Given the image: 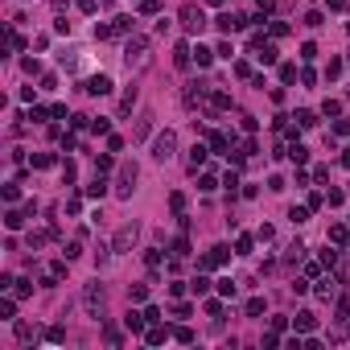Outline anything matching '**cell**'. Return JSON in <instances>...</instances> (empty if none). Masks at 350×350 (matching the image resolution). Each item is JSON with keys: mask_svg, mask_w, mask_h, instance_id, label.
Returning a JSON list of instances; mask_svg holds the SVG:
<instances>
[{"mask_svg": "<svg viewBox=\"0 0 350 350\" xmlns=\"http://www.w3.org/2000/svg\"><path fill=\"white\" fill-rule=\"evenodd\" d=\"M62 177H66V181H74V177H78V169H74V161H66V165H62Z\"/></svg>", "mask_w": 350, "mask_h": 350, "instance_id": "cell-51", "label": "cell"}, {"mask_svg": "<svg viewBox=\"0 0 350 350\" xmlns=\"http://www.w3.org/2000/svg\"><path fill=\"white\" fill-rule=\"evenodd\" d=\"M288 218H293V223L301 227V223H305V218H309V210H305V206H293V210H288Z\"/></svg>", "mask_w": 350, "mask_h": 350, "instance_id": "cell-40", "label": "cell"}, {"mask_svg": "<svg viewBox=\"0 0 350 350\" xmlns=\"http://www.w3.org/2000/svg\"><path fill=\"white\" fill-rule=\"evenodd\" d=\"M124 62H128V70H140L148 62V37H132L124 45Z\"/></svg>", "mask_w": 350, "mask_h": 350, "instance_id": "cell-1", "label": "cell"}, {"mask_svg": "<svg viewBox=\"0 0 350 350\" xmlns=\"http://www.w3.org/2000/svg\"><path fill=\"white\" fill-rule=\"evenodd\" d=\"M173 255H177V260H185V255H190V239H173Z\"/></svg>", "mask_w": 350, "mask_h": 350, "instance_id": "cell-27", "label": "cell"}, {"mask_svg": "<svg viewBox=\"0 0 350 350\" xmlns=\"http://www.w3.org/2000/svg\"><path fill=\"white\" fill-rule=\"evenodd\" d=\"M190 293H194V297H206V293H210V280L202 276V268H198V276L190 280Z\"/></svg>", "mask_w": 350, "mask_h": 350, "instance_id": "cell-12", "label": "cell"}, {"mask_svg": "<svg viewBox=\"0 0 350 350\" xmlns=\"http://www.w3.org/2000/svg\"><path fill=\"white\" fill-rule=\"evenodd\" d=\"M128 297H132V301H144L148 297V284H132V288H128Z\"/></svg>", "mask_w": 350, "mask_h": 350, "instance_id": "cell-45", "label": "cell"}, {"mask_svg": "<svg viewBox=\"0 0 350 350\" xmlns=\"http://www.w3.org/2000/svg\"><path fill=\"white\" fill-rule=\"evenodd\" d=\"M136 235H140V231H136V223L120 227V231H115V239H111V251H128V247L136 243Z\"/></svg>", "mask_w": 350, "mask_h": 350, "instance_id": "cell-4", "label": "cell"}, {"mask_svg": "<svg viewBox=\"0 0 350 350\" xmlns=\"http://www.w3.org/2000/svg\"><path fill=\"white\" fill-rule=\"evenodd\" d=\"M210 4H223V0H210Z\"/></svg>", "mask_w": 350, "mask_h": 350, "instance_id": "cell-60", "label": "cell"}, {"mask_svg": "<svg viewBox=\"0 0 350 350\" xmlns=\"http://www.w3.org/2000/svg\"><path fill=\"white\" fill-rule=\"evenodd\" d=\"M132 107H136V87H128V91H124V99H120V115H128Z\"/></svg>", "mask_w": 350, "mask_h": 350, "instance_id": "cell-20", "label": "cell"}, {"mask_svg": "<svg viewBox=\"0 0 350 350\" xmlns=\"http://www.w3.org/2000/svg\"><path fill=\"white\" fill-rule=\"evenodd\" d=\"M301 58H305V62H309V58H317V45L305 41V45H301Z\"/></svg>", "mask_w": 350, "mask_h": 350, "instance_id": "cell-50", "label": "cell"}, {"mask_svg": "<svg viewBox=\"0 0 350 350\" xmlns=\"http://www.w3.org/2000/svg\"><path fill=\"white\" fill-rule=\"evenodd\" d=\"M144 313H128V317H124V325H128V330H132V334H140V330H144Z\"/></svg>", "mask_w": 350, "mask_h": 350, "instance_id": "cell-16", "label": "cell"}, {"mask_svg": "<svg viewBox=\"0 0 350 350\" xmlns=\"http://www.w3.org/2000/svg\"><path fill=\"white\" fill-rule=\"evenodd\" d=\"M293 325H297L301 334H313V330H317V317H313V313H297V317H293Z\"/></svg>", "mask_w": 350, "mask_h": 350, "instance_id": "cell-11", "label": "cell"}, {"mask_svg": "<svg viewBox=\"0 0 350 350\" xmlns=\"http://www.w3.org/2000/svg\"><path fill=\"white\" fill-rule=\"evenodd\" d=\"M255 50H260V54H255V58H260V62H268V66L276 62V45H272V41H260V45H255Z\"/></svg>", "mask_w": 350, "mask_h": 350, "instance_id": "cell-14", "label": "cell"}, {"mask_svg": "<svg viewBox=\"0 0 350 350\" xmlns=\"http://www.w3.org/2000/svg\"><path fill=\"white\" fill-rule=\"evenodd\" d=\"M338 111H342V103H338V99H325L321 103V115H338Z\"/></svg>", "mask_w": 350, "mask_h": 350, "instance_id": "cell-44", "label": "cell"}, {"mask_svg": "<svg viewBox=\"0 0 350 350\" xmlns=\"http://www.w3.org/2000/svg\"><path fill=\"white\" fill-rule=\"evenodd\" d=\"M214 25H218V33H239V29H243V17H239V13H218Z\"/></svg>", "mask_w": 350, "mask_h": 350, "instance_id": "cell-7", "label": "cell"}, {"mask_svg": "<svg viewBox=\"0 0 350 350\" xmlns=\"http://www.w3.org/2000/svg\"><path fill=\"white\" fill-rule=\"evenodd\" d=\"M4 227L8 231H21V227H25V214H21V210H8V214H4Z\"/></svg>", "mask_w": 350, "mask_h": 350, "instance_id": "cell-19", "label": "cell"}, {"mask_svg": "<svg viewBox=\"0 0 350 350\" xmlns=\"http://www.w3.org/2000/svg\"><path fill=\"white\" fill-rule=\"evenodd\" d=\"M132 25H136L132 17H115V25H111V33H132Z\"/></svg>", "mask_w": 350, "mask_h": 350, "instance_id": "cell-28", "label": "cell"}, {"mask_svg": "<svg viewBox=\"0 0 350 350\" xmlns=\"http://www.w3.org/2000/svg\"><path fill=\"white\" fill-rule=\"evenodd\" d=\"M334 132H338V136H350V120H338V124H334Z\"/></svg>", "mask_w": 350, "mask_h": 350, "instance_id": "cell-56", "label": "cell"}, {"mask_svg": "<svg viewBox=\"0 0 350 350\" xmlns=\"http://www.w3.org/2000/svg\"><path fill=\"white\" fill-rule=\"evenodd\" d=\"M91 132H95V136H107L111 132V120H103V115H99V120H91Z\"/></svg>", "mask_w": 350, "mask_h": 350, "instance_id": "cell-29", "label": "cell"}, {"mask_svg": "<svg viewBox=\"0 0 350 350\" xmlns=\"http://www.w3.org/2000/svg\"><path fill=\"white\" fill-rule=\"evenodd\" d=\"M13 293H17V297H29V293H33V284H29L25 276H21V280H13Z\"/></svg>", "mask_w": 350, "mask_h": 350, "instance_id": "cell-36", "label": "cell"}, {"mask_svg": "<svg viewBox=\"0 0 350 350\" xmlns=\"http://www.w3.org/2000/svg\"><path fill=\"white\" fill-rule=\"evenodd\" d=\"M161 13V0H140V17H153Z\"/></svg>", "mask_w": 350, "mask_h": 350, "instance_id": "cell-33", "label": "cell"}, {"mask_svg": "<svg viewBox=\"0 0 350 350\" xmlns=\"http://www.w3.org/2000/svg\"><path fill=\"white\" fill-rule=\"evenodd\" d=\"M103 194H107V181H103L99 173H95V181L87 185V198H103Z\"/></svg>", "mask_w": 350, "mask_h": 350, "instance_id": "cell-21", "label": "cell"}, {"mask_svg": "<svg viewBox=\"0 0 350 350\" xmlns=\"http://www.w3.org/2000/svg\"><path fill=\"white\" fill-rule=\"evenodd\" d=\"M227 144H231V140L223 132H210V148H214V153H227Z\"/></svg>", "mask_w": 350, "mask_h": 350, "instance_id": "cell-25", "label": "cell"}, {"mask_svg": "<svg viewBox=\"0 0 350 350\" xmlns=\"http://www.w3.org/2000/svg\"><path fill=\"white\" fill-rule=\"evenodd\" d=\"M210 107H214V111H227L231 107V95H227V91H214V95H210Z\"/></svg>", "mask_w": 350, "mask_h": 350, "instance_id": "cell-17", "label": "cell"}, {"mask_svg": "<svg viewBox=\"0 0 350 350\" xmlns=\"http://www.w3.org/2000/svg\"><path fill=\"white\" fill-rule=\"evenodd\" d=\"M190 62H194V50L185 41H177V45H173V66H177V70H190Z\"/></svg>", "mask_w": 350, "mask_h": 350, "instance_id": "cell-9", "label": "cell"}, {"mask_svg": "<svg viewBox=\"0 0 350 350\" xmlns=\"http://www.w3.org/2000/svg\"><path fill=\"white\" fill-rule=\"evenodd\" d=\"M235 247H239V255H247V251H251V235H239Z\"/></svg>", "mask_w": 350, "mask_h": 350, "instance_id": "cell-54", "label": "cell"}, {"mask_svg": "<svg viewBox=\"0 0 350 350\" xmlns=\"http://www.w3.org/2000/svg\"><path fill=\"white\" fill-rule=\"evenodd\" d=\"M194 62H198V66H210V62H214V50H206V45H198V50H194Z\"/></svg>", "mask_w": 350, "mask_h": 350, "instance_id": "cell-22", "label": "cell"}, {"mask_svg": "<svg viewBox=\"0 0 350 350\" xmlns=\"http://www.w3.org/2000/svg\"><path fill=\"white\" fill-rule=\"evenodd\" d=\"M293 120H297V128H317V115H313V111H297Z\"/></svg>", "mask_w": 350, "mask_h": 350, "instance_id": "cell-23", "label": "cell"}, {"mask_svg": "<svg viewBox=\"0 0 350 350\" xmlns=\"http://www.w3.org/2000/svg\"><path fill=\"white\" fill-rule=\"evenodd\" d=\"M342 165H346V169H350V148H342Z\"/></svg>", "mask_w": 350, "mask_h": 350, "instance_id": "cell-59", "label": "cell"}, {"mask_svg": "<svg viewBox=\"0 0 350 350\" xmlns=\"http://www.w3.org/2000/svg\"><path fill=\"white\" fill-rule=\"evenodd\" d=\"M78 8H83V13H95V0H78Z\"/></svg>", "mask_w": 350, "mask_h": 350, "instance_id": "cell-57", "label": "cell"}, {"mask_svg": "<svg viewBox=\"0 0 350 350\" xmlns=\"http://www.w3.org/2000/svg\"><path fill=\"white\" fill-rule=\"evenodd\" d=\"M83 305H87L91 317H103V288H99V284H91L87 293H83Z\"/></svg>", "mask_w": 350, "mask_h": 350, "instance_id": "cell-5", "label": "cell"}, {"mask_svg": "<svg viewBox=\"0 0 350 350\" xmlns=\"http://www.w3.org/2000/svg\"><path fill=\"white\" fill-rule=\"evenodd\" d=\"M227 247H210L206 255H202V260H198V268H202V272H206V268H218V264H227Z\"/></svg>", "mask_w": 350, "mask_h": 350, "instance_id": "cell-8", "label": "cell"}, {"mask_svg": "<svg viewBox=\"0 0 350 350\" xmlns=\"http://www.w3.org/2000/svg\"><path fill=\"white\" fill-rule=\"evenodd\" d=\"M13 313H17V305H13V301H0V317H4V321H13Z\"/></svg>", "mask_w": 350, "mask_h": 350, "instance_id": "cell-46", "label": "cell"}, {"mask_svg": "<svg viewBox=\"0 0 350 350\" xmlns=\"http://www.w3.org/2000/svg\"><path fill=\"white\" fill-rule=\"evenodd\" d=\"M54 165V153H33V169H50Z\"/></svg>", "mask_w": 350, "mask_h": 350, "instance_id": "cell-30", "label": "cell"}, {"mask_svg": "<svg viewBox=\"0 0 350 350\" xmlns=\"http://www.w3.org/2000/svg\"><path fill=\"white\" fill-rule=\"evenodd\" d=\"M177 21H181V29H185V33H202V29H206V13H202L198 4H181Z\"/></svg>", "mask_w": 350, "mask_h": 350, "instance_id": "cell-2", "label": "cell"}, {"mask_svg": "<svg viewBox=\"0 0 350 350\" xmlns=\"http://www.w3.org/2000/svg\"><path fill=\"white\" fill-rule=\"evenodd\" d=\"M342 74V58H330V66H325V78H338Z\"/></svg>", "mask_w": 350, "mask_h": 350, "instance_id": "cell-39", "label": "cell"}, {"mask_svg": "<svg viewBox=\"0 0 350 350\" xmlns=\"http://www.w3.org/2000/svg\"><path fill=\"white\" fill-rule=\"evenodd\" d=\"M144 264L157 272V268H161V251H157V247H148V251H144Z\"/></svg>", "mask_w": 350, "mask_h": 350, "instance_id": "cell-38", "label": "cell"}, {"mask_svg": "<svg viewBox=\"0 0 350 350\" xmlns=\"http://www.w3.org/2000/svg\"><path fill=\"white\" fill-rule=\"evenodd\" d=\"M165 338H169V330H161V325L153 321V330L144 334V342H148V346H161V342H165Z\"/></svg>", "mask_w": 350, "mask_h": 350, "instance_id": "cell-15", "label": "cell"}, {"mask_svg": "<svg viewBox=\"0 0 350 350\" xmlns=\"http://www.w3.org/2000/svg\"><path fill=\"white\" fill-rule=\"evenodd\" d=\"M87 95H111V78H107V74L87 78Z\"/></svg>", "mask_w": 350, "mask_h": 350, "instance_id": "cell-10", "label": "cell"}, {"mask_svg": "<svg viewBox=\"0 0 350 350\" xmlns=\"http://www.w3.org/2000/svg\"><path fill=\"white\" fill-rule=\"evenodd\" d=\"M346 235H350V231H346L342 223H334V227H330V239H334V243H346Z\"/></svg>", "mask_w": 350, "mask_h": 350, "instance_id": "cell-37", "label": "cell"}, {"mask_svg": "<svg viewBox=\"0 0 350 350\" xmlns=\"http://www.w3.org/2000/svg\"><path fill=\"white\" fill-rule=\"evenodd\" d=\"M173 148H177V136L165 128V132L153 140V157H157V161H173Z\"/></svg>", "mask_w": 350, "mask_h": 350, "instance_id": "cell-3", "label": "cell"}, {"mask_svg": "<svg viewBox=\"0 0 350 350\" xmlns=\"http://www.w3.org/2000/svg\"><path fill=\"white\" fill-rule=\"evenodd\" d=\"M305 25H309V29H317V25H321V13H317V8H313V13H305Z\"/></svg>", "mask_w": 350, "mask_h": 350, "instance_id": "cell-53", "label": "cell"}, {"mask_svg": "<svg viewBox=\"0 0 350 350\" xmlns=\"http://www.w3.org/2000/svg\"><path fill=\"white\" fill-rule=\"evenodd\" d=\"M280 78H284V83H293V78H297V66L284 62V66H280Z\"/></svg>", "mask_w": 350, "mask_h": 350, "instance_id": "cell-47", "label": "cell"}, {"mask_svg": "<svg viewBox=\"0 0 350 350\" xmlns=\"http://www.w3.org/2000/svg\"><path fill=\"white\" fill-rule=\"evenodd\" d=\"M45 342H66V330L62 325H50V330H45Z\"/></svg>", "mask_w": 350, "mask_h": 350, "instance_id": "cell-35", "label": "cell"}, {"mask_svg": "<svg viewBox=\"0 0 350 350\" xmlns=\"http://www.w3.org/2000/svg\"><path fill=\"white\" fill-rule=\"evenodd\" d=\"M288 157H293L297 165H305V161H309V148L305 144H293V148H288Z\"/></svg>", "mask_w": 350, "mask_h": 350, "instance_id": "cell-26", "label": "cell"}, {"mask_svg": "<svg viewBox=\"0 0 350 350\" xmlns=\"http://www.w3.org/2000/svg\"><path fill=\"white\" fill-rule=\"evenodd\" d=\"M169 210L173 214H185V194H169Z\"/></svg>", "mask_w": 350, "mask_h": 350, "instance_id": "cell-32", "label": "cell"}, {"mask_svg": "<svg viewBox=\"0 0 350 350\" xmlns=\"http://www.w3.org/2000/svg\"><path fill=\"white\" fill-rule=\"evenodd\" d=\"M338 321H350V301H342V305H338Z\"/></svg>", "mask_w": 350, "mask_h": 350, "instance_id": "cell-55", "label": "cell"}, {"mask_svg": "<svg viewBox=\"0 0 350 350\" xmlns=\"http://www.w3.org/2000/svg\"><path fill=\"white\" fill-rule=\"evenodd\" d=\"M136 165H120V185H115V194L120 198H132V181H136Z\"/></svg>", "mask_w": 350, "mask_h": 350, "instance_id": "cell-6", "label": "cell"}, {"mask_svg": "<svg viewBox=\"0 0 350 350\" xmlns=\"http://www.w3.org/2000/svg\"><path fill=\"white\" fill-rule=\"evenodd\" d=\"M218 297H235V280H231V276L218 280Z\"/></svg>", "mask_w": 350, "mask_h": 350, "instance_id": "cell-34", "label": "cell"}, {"mask_svg": "<svg viewBox=\"0 0 350 350\" xmlns=\"http://www.w3.org/2000/svg\"><path fill=\"white\" fill-rule=\"evenodd\" d=\"M148 132H153V115H144V120H140V124L132 128V140H144Z\"/></svg>", "mask_w": 350, "mask_h": 350, "instance_id": "cell-18", "label": "cell"}, {"mask_svg": "<svg viewBox=\"0 0 350 350\" xmlns=\"http://www.w3.org/2000/svg\"><path fill=\"white\" fill-rule=\"evenodd\" d=\"M202 161H206V148H202V144H194V148H190V169L198 173V165H202Z\"/></svg>", "mask_w": 350, "mask_h": 350, "instance_id": "cell-24", "label": "cell"}, {"mask_svg": "<svg viewBox=\"0 0 350 350\" xmlns=\"http://www.w3.org/2000/svg\"><path fill=\"white\" fill-rule=\"evenodd\" d=\"M334 293H338V284H334V280H321V284H317V297H321V301H330Z\"/></svg>", "mask_w": 350, "mask_h": 350, "instance_id": "cell-31", "label": "cell"}, {"mask_svg": "<svg viewBox=\"0 0 350 350\" xmlns=\"http://www.w3.org/2000/svg\"><path fill=\"white\" fill-rule=\"evenodd\" d=\"M325 202H330V206H342L346 194H342V190H330V194H325Z\"/></svg>", "mask_w": 350, "mask_h": 350, "instance_id": "cell-49", "label": "cell"}, {"mask_svg": "<svg viewBox=\"0 0 350 350\" xmlns=\"http://www.w3.org/2000/svg\"><path fill=\"white\" fill-rule=\"evenodd\" d=\"M239 124H243V132H255V128H260V120H255V115H247V111L239 115Z\"/></svg>", "mask_w": 350, "mask_h": 350, "instance_id": "cell-41", "label": "cell"}, {"mask_svg": "<svg viewBox=\"0 0 350 350\" xmlns=\"http://www.w3.org/2000/svg\"><path fill=\"white\" fill-rule=\"evenodd\" d=\"M173 338H177V342H194V330H190V325H177V330H173Z\"/></svg>", "mask_w": 350, "mask_h": 350, "instance_id": "cell-42", "label": "cell"}, {"mask_svg": "<svg viewBox=\"0 0 350 350\" xmlns=\"http://www.w3.org/2000/svg\"><path fill=\"white\" fill-rule=\"evenodd\" d=\"M202 95H206V87L190 83V87H185V107H198V103H202Z\"/></svg>", "mask_w": 350, "mask_h": 350, "instance_id": "cell-13", "label": "cell"}, {"mask_svg": "<svg viewBox=\"0 0 350 350\" xmlns=\"http://www.w3.org/2000/svg\"><path fill=\"white\" fill-rule=\"evenodd\" d=\"M260 313H264V301L251 297V301H247V317H260Z\"/></svg>", "mask_w": 350, "mask_h": 350, "instance_id": "cell-43", "label": "cell"}, {"mask_svg": "<svg viewBox=\"0 0 350 350\" xmlns=\"http://www.w3.org/2000/svg\"><path fill=\"white\" fill-rule=\"evenodd\" d=\"M325 4H330L334 13H342V8H346V0H325Z\"/></svg>", "mask_w": 350, "mask_h": 350, "instance_id": "cell-58", "label": "cell"}, {"mask_svg": "<svg viewBox=\"0 0 350 350\" xmlns=\"http://www.w3.org/2000/svg\"><path fill=\"white\" fill-rule=\"evenodd\" d=\"M223 185H227L231 194H235V185H239V173H235V169H227V177H223Z\"/></svg>", "mask_w": 350, "mask_h": 350, "instance_id": "cell-48", "label": "cell"}, {"mask_svg": "<svg viewBox=\"0 0 350 350\" xmlns=\"http://www.w3.org/2000/svg\"><path fill=\"white\" fill-rule=\"evenodd\" d=\"M17 338H21V342H33V330H29V325H25V321H21V325H17Z\"/></svg>", "mask_w": 350, "mask_h": 350, "instance_id": "cell-52", "label": "cell"}]
</instances>
